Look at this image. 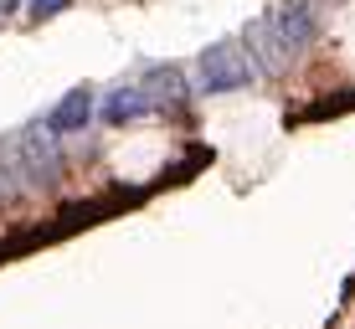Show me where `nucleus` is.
I'll return each mask as SVG.
<instances>
[{"label": "nucleus", "mask_w": 355, "mask_h": 329, "mask_svg": "<svg viewBox=\"0 0 355 329\" xmlns=\"http://www.w3.org/2000/svg\"><path fill=\"white\" fill-rule=\"evenodd\" d=\"M144 114H155V103L144 98L139 82L114 88V93H108V103H103V118H108V124H129V118H144Z\"/></svg>", "instance_id": "obj_6"}, {"label": "nucleus", "mask_w": 355, "mask_h": 329, "mask_svg": "<svg viewBox=\"0 0 355 329\" xmlns=\"http://www.w3.org/2000/svg\"><path fill=\"white\" fill-rule=\"evenodd\" d=\"M10 10H16V0H0V16H10Z\"/></svg>", "instance_id": "obj_10"}, {"label": "nucleus", "mask_w": 355, "mask_h": 329, "mask_svg": "<svg viewBox=\"0 0 355 329\" xmlns=\"http://www.w3.org/2000/svg\"><path fill=\"white\" fill-rule=\"evenodd\" d=\"M242 42H248V57H252V67H258V78H268V72H278V67L288 62V46L278 42L273 21H252Z\"/></svg>", "instance_id": "obj_4"}, {"label": "nucleus", "mask_w": 355, "mask_h": 329, "mask_svg": "<svg viewBox=\"0 0 355 329\" xmlns=\"http://www.w3.org/2000/svg\"><path fill=\"white\" fill-rule=\"evenodd\" d=\"M16 150H21L26 186H57V180H62V150H57V134L46 129V124L26 129V134L16 139Z\"/></svg>", "instance_id": "obj_2"}, {"label": "nucleus", "mask_w": 355, "mask_h": 329, "mask_svg": "<svg viewBox=\"0 0 355 329\" xmlns=\"http://www.w3.org/2000/svg\"><path fill=\"white\" fill-rule=\"evenodd\" d=\"M67 0H31V21H46V16H57Z\"/></svg>", "instance_id": "obj_9"}, {"label": "nucleus", "mask_w": 355, "mask_h": 329, "mask_svg": "<svg viewBox=\"0 0 355 329\" xmlns=\"http://www.w3.org/2000/svg\"><path fill=\"white\" fill-rule=\"evenodd\" d=\"M252 78H258V67L237 42H216L196 57V93H232V88H248Z\"/></svg>", "instance_id": "obj_1"}, {"label": "nucleus", "mask_w": 355, "mask_h": 329, "mask_svg": "<svg viewBox=\"0 0 355 329\" xmlns=\"http://www.w3.org/2000/svg\"><path fill=\"white\" fill-rule=\"evenodd\" d=\"M268 21H273L278 42L288 46V57H299L304 46H309L314 36H320V26H314V10L304 6V0H288V6H278V10H273Z\"/></svg>", "instance_id": "obj_3"}, {"label": "nucleus", "mask_w": 355, "mask_h": 329, "mask_svg": "<svg viewBox=\"0 0 355 329\" xmlns=\"http://www.w3.org/2000/svg\"><path fill=\"white\" fill-rule=\"evenodd\" d=\"M144 98H150L155 108H165V103H180L186 98V78H180L175 67H155V72H144Z\"/></svg>", "instance_id": "obj_7"}, {"label": "nucleus", "mask_w": 355, "mask_h": 329, "mask_svg": "<svg viewBox=\"0 0 355 329\" xmlns=\"http://www.w3.org/2000/svg\"><path fill=\"white\" fill-rule=\"evenodd\" d=\"M88 118H93V93H88V88H78V93H67V98L57 103L52 114H46V129L62 139V134H78L83 124H88Z\"/></svg>", "instance_id": "obj_5"}, {"label": "nucleus", "mask_w": 355, "mask_h": 329, "mask_svg": "<svg viewBox=\"0 0 355 329\" xmlns=\"http://www.w3.org/2000/svg\"><path fill=\"white\" fill-rule=\"evenodd\" d=\"M26 190V170H21V150L16 144H0V211L21 201Z\"/></svg>", "instance_id": "obj_8"}]
</instances>
